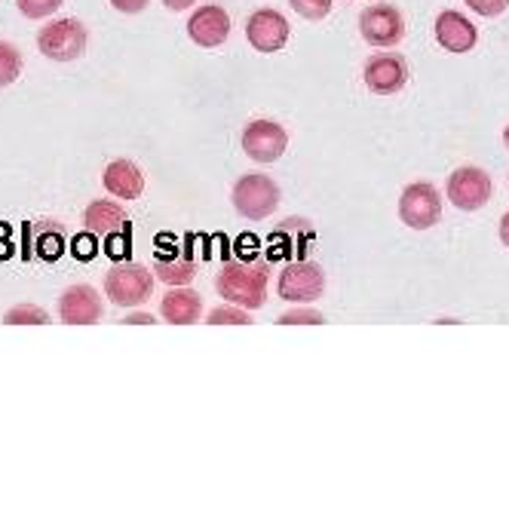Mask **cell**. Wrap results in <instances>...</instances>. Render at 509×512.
I'll use <instances>...</instances> for the list:
<instances>
[{
	"mask_svg": "<svg viewBox=\"0 0 509 512\" xmlns=\"http://www.w3.org/2000/svg\"><path fill=\"white\" fill-rule=\"evenodd\" d=\"M206 322L209 325H252V316L243 307L237 310V304H224V307H215Z\"/></svg>",
	"mask_w": 509,
	"mask_h": 512,
	"instance_id": "7402d4cb",
	"label": "cell"
},
{
	"mask_svg": "<svg viewBox=\"0 0 509 512\" xmlns=\"http://www.w3.org/2000/svg\"><path fill=\"white\" fill-rule=\"evenodd\" d=\"M197 273V264L188 255H178V258H166L157 264V279H163L166 286H188Z\"/></svg>",
	"mask_w": 509,
	"mask_h": 512,
	"instance_id": "ac0fdd59",
	"label": "cell"
},
{
	"mask_svg": "<svg viewBox=\"0 0 509 512\" xmlns=\"http://www.w3.org/2000/svg\"><path fill=\"white\" fill-rule=\"evenodd\" d=\"M105 292L117 307H142L154 295V273L142 264H117L105 276Z\"/></svg>",
	"mask_w": 509,
	"mask_h": 512,
	"instance_id": "277c9868",
	"label": "cell"
},
{
	"mask_svg": "<svg viewBox=\"0 0 509 512\" xmlns=\"http://www.w3.org/2000/svg\"><path fill=\"white\" fill-rule=\"evenodd\" d=\"M276 292H280L283 301H292V304H313L326 292V273L313 261H295L280 273Z\"/></svg>",
	"mask_w": 509,
	"mask_h": 512,
	"instance_id": "52a82bcc",
	"label": "cell"
},
{
	"mask_svg": "<svg viewBox=\"0 0 509 512\" xmlns=\"http://www.w3.org/2000/svg\"><path fill=\"white\" fill-rule=\"evenodd\" d=\"M163 4L172 10V13H184V10H191L197 0H163Z\"/></svg>",
	"mask_w": 509,
	"mask_h": 512,
	"instance_id": "f546056e",
	"label": "cell"
},
{
	"mask_svg": "<svg viewBox=\"0 0 509 512\" xmlns=\"http://www.w3.org/2000/svg\"><path fill=\"white\" fill-rule=\"evenodd\" d=\"M160 310H163V319L169 325H194L203 316V301L194 289L175 286L172 292H166Z\"/></svg>",
	"mask_w": 509,
	"mask_h": 512,
	"instance_id": "2e32d148",
	"label": "cell"
},
{
	"mask_svg": "<svg viewBox=\"0 0 509 512\" xmlns=\"http://www.w3.org/2000/svg\"><path fill=\"white\" fill-rule=\"evenodd\" d=\"M267 279L270 270L267 264H224L221 273L215 276V292L227 301V304H237L243 310H258L264 307L267 298Z\"/></svg>",
	"mask_w": 509,
	"mask_h": 512,
	"instance_id": "6da1fadb",
	"label": "cell"
},
{
	"mask_svg": "<svg viewBox=\"0 0 509 512\" xmlns=\"http://www.w3.org/2000/svg\"><path fill=\"white\" fill-rule=\"evenodd\" d=\"M289 148V132L273 120H255L243 129V151L255 163H276Z\"/></svg>",
	"mask_w": 509,
	"mask_h": 512,
	"instance_id": "ba28073f",
	"label": "cell"
},
{
	"mask_svg": "<svg viewBox=\"0 0 509 512\" xmlns=\"http://www.w3.org/2000/svg\"><path fill=\"white\" fill-rule=\"evenodd\" d=\"M4 322L7 325H46L50 316H46V310H40L37 304H19L4 313Z\"/></svg>",
	"mask_w": 509,
	"mask_h": 512,
	"instance_id": "44dd1931",
	"label": "cell"
},
{
	"mask_svg": "<svg viewBox=\"0 0 509 512\" xmlns=\"http://www.w3.org/2000/svg\"><path fill=\"white\" fill-rule=\"evenodd\" d=\"M83 224L89 234H123V230H129V218L126 212L117 206V203H108V200H96L89 203L86 212H83Z\"/></svg>",
	"mask_w": 509,
	"mask_h": 512,
	"instance_id": "e0dca14e",
	"label": "cell"
},
{
	"mask_svg": "<svg viewBox=\"0 0 509 512\" xmlns=\"http://www.w3.org/2000/svg\"><path fill=\"white\" fill-rule=\"evenodd\" d=\"M129 230H123V234L120 237H108V252L117 258V261H123L126 255H129Z\"/></svg>",
	"mask_w": 509,
	"mask_h": 512,
	"instance_id": "83f0119b",
	"label": "cell"
},
{
	"mask_svg": "<svg viewBox=\"0 0 509 512\" xmlns=\"http://www.w3.org/2000/svg\"><path fill=\"white\" fill-rule=\"evenodd\" d=\"M86 28L80 19H53L37 34V50L53 62H74L86 53Z\"/></svg>",
	"mask_w": 509,
	"mask_h": 512,
	"instance_id": "7a4b0ae2",
	"label": "cell"
},
{
	"mask_svg": "<svg viewBox=\"0 0 509 512\" xmlns=\"http://www.w3.org/2000/svg\"><path fill=\"white\" fill-rule=\"evenodd\" d=\"M102 184L120 200H138V197H142V191H145V175H142V169H138L135 163H129V160H114L105 169Z\"/></svg>",
	"mask_w": 509,
	"mask_h": 512,
	"instance_id": "9a60e30c",
	"label": "cell"
},
{
	"mask_svg": "<svg viewBox=\"0 0 509 512\" xmlns=\"http://www.w3.org/2000/svg\"><path fill=\"white\" fill-rule=\"evenodd\" d=\"M154 319L151 316H145V313H135V316H126L123 319V325H151Z\"/></svg>",
	"mask_w": 509,
	"mask_h": 512,
	"instance_id": "4dcf8cb0",
	"label": "cell"
},
{
	"mask_svg": "<svg viewBox=\"0 0 509 512\" xmlns=\"http://www.w3.org/2000/svg\"><path fill=\"white\" fill-rule=\"evenodd\" d=\"M448 200L460 212H476L491 200V178L479 166H460L448 175Z\"/></svg>",
	"mask_w": 509,
	"mask_h": 512,
	"instance_id": "8992f818",
	"label": "cell"
},
{
	"mask_svg": "<svg viewBox=\"0 0 509 512\" xmlns=\"http://www.w3.org/2000/svg\"><path fill=\"white\" fill-rule=\"evenodd\" d=\"M65 249V227L59 224H40L37 227V240H34V252L43 261H56Z\"/></svg>",
	"mask_w": 509,
	"mask_h": 512,
	"instance_id": "d6986e66",
	"label": "cell"
},
{
	"mask_svg": "<svg viewBox=\"0 0 509 512\" xmlns=\"http://www.w3.org/2000/svg\"><path fill=\"white\" fill-rule=\"evenodd\" d=\"M464 4H467L476 16H488V19H494V16H500V13L509 7V0H464Z\"/></svg>",
	"mask_w": 509,
	"mask_h": 512,
	"instance_id": "d4e9b609",
	"label": "cell"
},
{
	"mask_svg": "<svg viewBox=\"0 0 509 512\" xmlns=\"http://www.w3.org/2000/svg\"><path fill=\"white\" fill-rule=\"evenodd\" d=\"M359 34L368 46H396L405 37V19L390 4H375L359 16Z\"/></svg>",
	"mask_w": 509,
	"mask_h": 512,
	"instance_id": "9c48e42d",
	"label": "cell"
},
{
	"mask_svg": "<svg viewBox=\"0 0 509 512\" xmlns=\"http://www.w3.org/2000/svg\"><path fill=\"white\" fill-rule=\"evenodd\" d=\"M365 86L375 92V96H393L408 80V65L402 56H375L365 62Z\"/></svg>",
	"mask_w": 509,
	"mask_h": 512,
	"instance_id": "4fadbf2b",
	"label": "cell"
},
{
	"mask_svg": "<svg viewBox=\"0 0 509 512\" xmlns=\"http://www.w3.org/2000/svg\"><path fill=\"white\" fill-rule=\"evenodd\" d=\"M399 218L411 230H430L442 218V200L430 181H414L399 197Z\"/></svg>",
	"mask_w": 509,
	"mask_h": 512,
	"instance_id": "5b68a950",
	"label": "cell"
},
{
	"mask_svg": "<svg viewBox=\"0 0 509 512\" xmlns=\"http://www.w3.org/2000/svg\"><path fill=\"white\" fill-rule=\"evenodd\" d=\"M234 209L246 218V221H264L276 212L280 206V188L270 175H243L234 184Z\"/></svg>",
	"mask_w": 509,
	"mask_h": 512,
	"instance_id": "3957f363",
	"label": "cell"
},
{
	"mask_svg": "<svg viewBox=\"0 0 509 512\" xmlns=\"http://www.w3.org/2000/svg\"><path fill=\"white\" fill-rule=\"evenodd\" d=\"M436 40H439L442 50H448V53H470L473 46H476V40H479V31H476V25L467 16H460L454 10H445L436 19Z\"/></svg>",
	"mask_w": 509,
	"mask_h": 512,
	"instance_id": "5bb4252c",
	"label": "cell"
},
{
	"mask_svg": "<svg viewBox=\"0 0 509 512\" xmlns=\"http://www.w3.org/2000/svg\"><path fill=\"white\" fill-rule=\"evenodd\" d=\"M188 37L203 46V50H215L230 37V16L224 7L218 4H206L200 10H194V16L188 19Z\"/></svg>",
	"mask_w": 509,
	"mask_h": 512,
	"instance_id": "8fae6325",
	"label": "cell"
},
{
	"mask_svg": "<svg viewBox=\"0 0 509 512\" xmlns=\"http://www.w3.org/2000/svg\"><path fill=\"white\" fill-rule=\"evenodd\" d=\"M19 4V13L28 16V19H46V16H53L65 0H16Z\"/></svg>",
	"mask_w": 509,
	"mask_h": 512,
	"instance_id": "cb8c5ba5",
	"label": "cell"
},
{
	"mask_svg": "<svg viewBox=\"0 0 509 512\" xmlns=\"http://www.w3.org/2000/svg\"><path fill=\"white\" fill-rule=\"evenodd\" d=\"M148 4H151V0H111V7H114L117 13H126V16L142 13Z\"/></svg>",
	"mask_w": 509,
	"mask_h": 512,
	"instance_id": "4316f807",
	"label": "cell"
},
{
	"mask_svg": "<svg viewBox=\"0 0 509 512\" xmlns=\"http://www.w3.org/2000/svg\"><path fill=\"white\" fill-rule=\"evenodd\" d=\"M289 19L283 13H276L270 7L264 10H255L246 22V37L249 43L255 46L258 53H280L286 50V43H289Z\"/></svg>",
	"mask_w": 509,
	"mask_h": 512,
	"instance_id": "30bf717a",
	"label": "cell"
},
{
	"mask_svg": "<svg viewBox=\"0 0 509 512\" xmlns=\"http://www.w3.org/2000/svg\"><path fill=\"white\" fill-rule=\"evenodd\" d=\"M500 243L509 249V212L503 215V221H500Z\"/></svg>",
	"mask_w": 509,
	"mask_h": 512,
	"instance_id": "1f68e13d",
	"label": "cell"
},
{
	"mask_svg": "<svg viewBox=\"0 0 509 512\" xmlns=\"http://www.w3.org/2000/svg\"><path fill=\"white\" fill-rule=\"evenodd\" d=\"M74 252H77L80 258H92V255H96V240H92L89 234H83V237L74 243Z\"/></svg>",
	"mask_w": 509,
	"mask_h": 512,
	"instance_id": "f1b7e54d",
	"label": "cell"
},
{
	"mask_svg": "<svg viewBox=\"0 0 509 512\" xmlns=\"http://www.w3.org/2000/svg\"><path fill=\"white\" fill-rule=\"evenodd\" d=\"M59 316L65 325H96L102 319V298L92 286H68L59 298Z\"/></svg>",
	"mask_w": 509,
	"mask_h": 512,
	"instance_id": "7c38bea8",
	"label": "cell"
},
{
	"mask_svg": "<svg viewBox=\"0 0 509 512\" xmlns=\"http://www.w3.org/2000/svg\"><path fill=\"white\" fill-rule=\"evenodd\" d=\"M326 319H322V313L316 310H292L286 316H280V325H322Z\"/></svg>",
	"mask_w": 509,
	"mask_h": 512,
	"instance_id": "484cf974",
	"label": "cell"
},
{
	"mask_svg": "<svg viewBox=\"0 0 509 512\" xmlns=\"http://www.w3.org/2000/svg\"><path fill=\"white\" fill-rule=\"evenodd\" d=\"M503 145H506V148H509V126H506V129H503Z\"/></svg>",
	"mask_w": 509,
	"mask_h": 512,
	"instance_id": "d6a6232c",
	"label": "cell"
},
{
	"mask_svg": "<svg viewBox=\"0 0 509 512\" xmlns=\"http://www.w3.org/2000/svg\"><path fill=\"white\" fill-rule=\"evenodd\" d=\"M22 74V56L13 43L7 40H0V86H10L16 83Z\"/></svg>",
	"mask_w": 509,
	"mask_h": 512,
	"instance_id": "ffe728a7",
	"label": "cell"
},
{
	"mask_svg": "<svg viewBox=\"0 0 509 512\" xmlns=\"http://www.w3.org/2000/svg\"><path fill=\"white\" fill-rule=\"evenodd\" d=\"M289 4L301 19H310V22H319L332 13V0H289Z\"/></svg>",
	"mask_w": 509,
	"mask_h": 512,
	"instance_id": "603a6c76",
	"label": "cell"
}]
</instances>
